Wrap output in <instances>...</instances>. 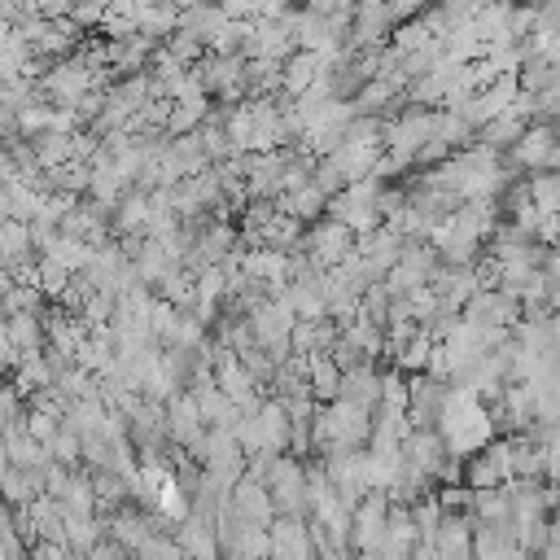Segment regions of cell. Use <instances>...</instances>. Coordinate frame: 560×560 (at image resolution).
Returning <instances> with one entry per match:
<instances>
[{"label":"cell","instance_id":"6da1fadb","mask_svg":"<svg viewBox=\"0 0 560 560\" xmlns=\"http://www.w3.org/2000/svg\"><path fill=\"white\" fill-rule=\"evenodd\" d=\"M438 433H442V442H446V451L451 455H472V451H481L490 438H494V416H490V402L486 398H477L472 389H464V385H451V398H446V407H442V420H438Z\"/></svg>","mask_w":560,"mask_h":560},{"label":"cell","instance_id":"7a4b0ae2","mask_svg":"<svg viewBox=\"0 0 560 560\" xmlns=\"http://www.w3.org/2000/svg\"><path fill=\"white\" fill-rule=\"evenodd\" d=\"M381 192H385V184H381L376 175L354 179V184H346L341 192H332V197H328V219L346 223L354 236H368L372 228H381V223H385Z\"/></svg>","mask_w":560,"mask_h":560},{"label":"cell","instance_id":"3957f363","mask_svg":"<svg viewBox=\"0 0 560 560\" xmlns=\"http://www.w3.org/2000/svg\"><path fill=\"white\" fill-rule=\"evenodd\" d=\"M262 486L271 490V503H276V516H306L311 512V494H306V464L298 455H271L267 472H262Z\"/></svg>","mask_w":560,"mask_h":560},{"label":"cell","instance_id":"277c9868","mask_svg":"<svg viewBox=\"0 0 560 560\" xmlns=\"http://www.w3.org/2000/svg\"><path fill=\"white\" fill-rule=\"evenodd\" d=\"M319 271H332V267H341L346 258H354V249H359V236L346 228V223H337V219H315V228H306L302 232V245H298Z\"/></svg>","mask_w":560,"mask_h":560},{"label":"cell","instance_id":"5b68a950","mask_svg":"<svg viewBox=\"0 0 560 560\" xmlns=\"http://www.w3.org/2000/svg\"><path fill=\"white\" fill-rule=\"evenodd\" d=\"M512 162L525 171H560V122L534 118L521 131V140L512 144Z\"/></svg>","mask_w":560,"mask_h":560},{"label":"cell","instance_id":"8992f818","mask_svg":"<svg viewBox=\"0 0 560 560\" xmlns=\"http://www.w3.org/2000/svg\"><path fill=\"white\" fill-rule=\"evenodd\" d=\"M446 398H451V381H442L433 372H411L407 376V420H411V429H438Z\"/></svg>","mask_w":560,"mask_h":560},{"label":"cell","instance_id":"52a82bcc","mask_svg":"<svg viewBox=\"0 0 560 560\" xmlns=\"http://www.w3.org/2000/svg\"><path fill=\"white\" fill-rule=\"evenodd\" d=\"M389 494L385 490H368L359 503H354V516H350V547L354 556L363 551H381L385 542V521H389Z\"/></svg>","mask_w":560,"mask_h":560},{"label":"cell","instance_id":"ba28073f","mask_svg":"<svg viewBox=\"0 0 560 560\" xmlns=\"http://www.w3.org/2000/svg\"><path fill=\"white\" fill-rule=\"evenodd\" d=\"M508 481H512V438H490L481 451L468 455L464 486L490 490V486H508Z\"/></svg>","mask_w":560,"mask_h":560},{"label":"cell","instance_id":"9c48e42d","mask_svg":"<svg viewBox=\"0 0 560 560\" xmlns=\"http://www.w3.org/2000/svg\"><path fill=\"white\" fill-rule=\"evenodd\" d=\"M319 464H324V472H328L332 490H337L346 503H359L368 490H376V486H372L368 451H332V455H324Z\"/></svg>","mask_w":560,"mask_h":560},{"label":"cell","instance_id":"30bf717a","mask_svg":"<svg viewBox=\"0 0 560 560\" xmlns=\"http://www.w3.org/2000/svg\"><path fill=\"white\" fill-rule=\"evenodd\" d=\"M26 44L35 57H48V61H61L74 52V39H79V22L74 18H31L22 26Z\"/></svg>","mask_w":560,"mask_h":560},{"label":"cell","instance_id":"8fae6325","mask_svg":"<svg viewBox=\"0 0 560 560\" xmlns=\"http://www.w3.org/2000/svg\"><path fill=\"white\" fill-rule=\"evenodd\" d=\"M188 394H192V402H197V411H201L206 429H232V424L241 420V407L219 389V381H214L206 368L197 372V385H192Z\"/></svg>","mask_w":560,"mask_h":560},{"label":"cell","instance_id":"7c38bea8","mask_svg":"<svg viewBox=\"0 0 560 560\" xmlns=\"http://www.w3.org/2000/svg\"><path fill=\"white\" fill-rule=\"evenodd\" d=\"M271 556L276 560H315L311 521L306 516H276L271 521Z\"/></svg>","mask_w":560,"mask_h":560},{"label":"cell","instance_id":"4fadbf2b","mask_svg":"<svg viewBox=\"0 0 560 560\" xmlns=\"http://www.w3.org/2000/svg\"><path fill=\"white\" fill-rule=\"evenodd\" d=\"M175 542H179L184 556H192V560H223L219 529H214V521L201 516V512H188V516L175 525Z\"/></svg>","mask_w":560,"mask_h":560},{"label":"cell","instance_id":"5bb4252c","mask_svg":"<svg viewBox=\"0 0 560 560\" xmlns=\"http://www.w3.org/2000/svg\"><path fill=\"white\" fill-rule=\"evenodd\" d=\"M166 438H171L175 446H184V451H192V446L206 438V420H201L192 394H175V398L166 402Z\"/></svg>","mask_w":560,"mask_h":560},{"label":"cell","instance_id":"9a60e30c","mask_svg":"<svg viewBox=\"0 0 560 560\" xmlns=\"http://www.w3.org/2000/svg\"><path fill=\"white\" fill-rule=\"evenodd\" d=\"M232 508H236V512H241V521H249V525H267V529H271V521H276L271 490H267L258 477H249V472L232 486Z\"/></svg>","mask_w":560,"mask_h":560},{"label":"cell","instance_id":"2e32d148","mask_svg":"<svg viewBox=\"0 0 560 560\" xmlns=\"http://www.w3.org/2000/svg\"><path fill=\"white\" fill-rule=\"evenodd\" d=\"M31 44H26V35L22 31H13V26H0V83H13V79H22L26 70H31Z\"/></svg>","mask_w":560,"mask_h":560},{"label":"cell","instance_id":"e0dca14e","mask_svg":"<svg viewBox=\"0 0 560 560\" xmlns=\"http://www.w3.org/2000/svg\"><path fill=\"white\" fill-rule=\"evenodd\" d=\"M306 385L315 402H332L341 394V368L332 354H306Z\"/></svg>","mask_w":560,"mask_h":560},{"label":"cell","instance_id":"ac0fdd59","mask_svg":"<svg viewBox=\"0 0 560 560\" xmlns=\"http://www.w3.org/2000/svg\"><path fill=\"white\" fill-rule=\"evenodd\" d=\"M337 398H350V402H363L376 411L381 402V372L372 363H359V368H346L341 372V394Z\"/></svg>","mask_w":560,"mask_h":560},{"label":"cell","instance_id":"d6986e66","mask_svg":"<svg viewBox=\"0 0 560 560\" xmlns=\"http://www.w3.org/2000/svg\"><path fill=\"white\" fill-rule=\"evenodd\" d=\"M9 319V337L18 346V354H44L48 350V332H44V319L35 311H18V315H4Z\"/></svg>","mask_w":560,"mask_h":560},{"label":"cell","instance_id":"ffe728a7","mask_svg":"<svg viewBox=\"0 0 560 560\" xmlns=\"http://www.w3.org/2000/svg\"><path fill=\"white\" fill-rule=\"evenodd\" d=\"M529 184V201L538 206V214H560V171H534Z\"/></svg>","mask_w":560,"mask_h":560},{"label":"cell","instance_id":"44dd1931","mask_svg":"<svg viewBox=\"0 0 560 560\" xmlns=\"http://www.w3.org/2000/svg\"><path fill=\"white\" fill-rule=\"evenodd\" d=\"M26 420V407H22V389L13 381H0V433L4 429H18Z\"/></svg>","mask_w":560,"mask_h":560},{"label":"cell","instance_id":"7402d4cb","mask_svg":"<svg viewBox=\"0 0 560 560\" xmlns=\"http://www.w3.org/2000/svg\"><path fill=\"white\" fill-rule=\"evenodd\" d=\"M26 429H31V438H39V442L48 446V442L61 433V416H57V411H44V407H31V411H26Z\"/></svg>","mask_w":560,"mask_h":560},{"label":"cell","instance_id":"603a6c76","mask_svg":"<svg viewBox=\"0 0 560 560\" xmlns=\"http://www.w3.org/2000/svg\"><path fill=\"white\" fill-rule=\"evenodd\" d=\"M359 0H306L311 13H324V18H350Z\"/></svg>","mask_w":560,"mask_h":560},{"label":"cell","instance_id":"cb8c5ba5","mask_svg":"<svg viewBox=\"0 0 560 560\" xmlns=\"http://www.w3.org/2000/svg\"><path fill=\"white\" fill-rule=\"evenodd\" d=\"M516 560H538V556H534V551H525V547H521V551H516Z\"/></svg>","mask_w":560,"mask_h":560},{"label":"cell","instance_id":"d4e9b609","mask_svg":"<svg viewBox=\"0 0 560 560\" xmlns=\"http://www.w3.org/2000/svg\"><path fill=\"white\" fill-rule=\"evenodd\" d=\"M214 4H223V0H214Z\"/></svg>","mask_w":560,"mask_h":560}]
</instances>
